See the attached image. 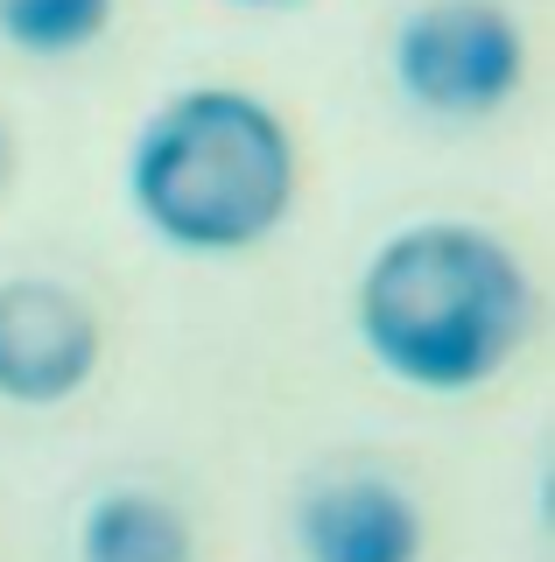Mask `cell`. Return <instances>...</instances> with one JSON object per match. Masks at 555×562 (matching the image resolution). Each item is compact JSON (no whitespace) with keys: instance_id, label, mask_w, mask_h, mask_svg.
<instances>
[{"instance_id":"obj_1","label":"cell","mask_w":555,"mask_h":562,"mask_svg":"<svg viewBox=\"0 0 555 562\" xmlns=\"http://www.w3.org/2000/svg\"><path fill=\"white\" fill-rule=\"evenodd\" d=\"M534 324L520 260L478 225H408L366 260L359 338L394 380L464 394L492 380Z\"/></svg>"},{"instance_id":"obj_2","label":"cell","mask_w":555,"mask_h":562,"mask_svg":"<svg viewBox=\"0 0 555 562\" xmlns=\"http://www.w3.org/2000/svg\"><path fill=\"white\" fill-rule=\"evenodd\" d=\"M127 190L169 246L239 254L282 225L296 198V148L253 92L197 85L141 127Z\"/></svg>"},{"instance_id":"obj_3","label":"cell","mask_w":555,"mask_h":562,"mask_svg":"<svg viewBox=\"0 0 555 562\" xmlns=\"http://www.w3.org/2000/svg\"><path fill=\"white\" fill-rule=\"evenodd\" d=\"M520 64H528L520 29L492 0H429L394 35V78H401V92L415 105H429V113H450V120L507 105L520 85Z\"/></svg>"},{"instance_id":"obj_4","label":"cell","mask_w":555,"mask_h":562,"mask_svg":"<svg viewBox=\"0 0 555 562\" xmlns=\"http://www.w3.org/2000/svg\"><path fill=\"white\" fill-rule=\"evenodd\" d=\"M99 366V316L64 281H0V394L22 408L71 401Z\"/></svg>"},{"instance_id":"obj_5","label":"cell","mask_w":555,"mask_h":562,"mask_svg":"<svg viewBox=\"0 0 555 562\" xmlns=\"http://www.w3.org/2000/svg\"><path fill=\"white\" fill-rule=\"evenodd\" d=\"M296 541L309 562H422V514L380 471H338L303 492Z\"/></svg>"},{"instance_id":"obj_6","label":"cell","mask_w":555,"mask_h":562,"mask_svg":"<svg viewBox=\"0 0 555 562\" xmlns=\"http://www.w3.org/2000/svg\"><path fill=\"white\" fill-rule=\"evenodd\" d=\"M84 562H190V520L162 492H106L78 527Z\"/></svg>"},{"instance_id":"obj_7","label":"cell","mask_w":555,"mask_h":562,"mask_svg":"<svg viewBox=\"0 0 555 562\" xmlns=\"http://www.w3.org/2000/svg\"><path fill=\"white\" fill-rule=\"evenodd\" d=\"M113 0H0V35L29 57H71L106 29Z\"/></svg>"}]
</instances>
